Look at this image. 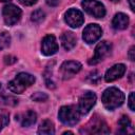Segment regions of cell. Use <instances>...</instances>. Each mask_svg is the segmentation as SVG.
Listing matches in <instances>:
<instances>
[{
	"label": "cell",
	"instance_id": "11",
	"mask_svg": "<svg viewBox=\"0 0 135 135\" xmlns=\"http://www.w3.org/2000/svg\"><path fill=\"white\" fill-rule=\"evenodd\" d=\"M58 51V44L54 35H46L41 42V52L45 56H52Z\"/></svg>",
	"mask_w": 135,
	"mask_h": 135
},
{
	"label": "cell",
	"instance_id": "3",
	"mask_svg": "<svg viewBox=\"0 0 135 135\" xmlns=\"http://www.w3.org/2000/svg\"><path fill=\"white\" fill-rule=\"evenodd\" d=\"M79 111L75 107L64 105L61 107L58 113L59 120L65 126H74L79 121Z\"/></svg>",
	"mask_w": 135,
	"mask_h": 135
},
{
	"label": "cell",
	"instance_id": "24",
	"mask_svg": "<svg viewBox=\"0 0 135 135\" xmlns=\"http://www.w3.org/2000/svg\"><path fill=\"white\" fill-rule=\"evenodd\" d=\"M89 79H90L93 83H96V82H98V80L100 79V76H99V74H98L96 71H94L93 73H91V74L89 75Z\"/></svg>",
	"mask_w": 135,
	"mask_h": 135
},
{
	"label": "cell",
	"instance_id": "20",
	"mask_svg": "<svg viewBox=\"0 0 135 135\" xmlns=\"http://www.w3.org/2000/svg\"><path fill=\"white\" fill-rule=\"evenodd\" d=\"M44 17H45V14L42 9H36L32 13L31 15V20L33 22H36V23H39L41 21L44 20Z\"/></svg>",
	"mask_w": 135,
	"mask_h": 135
},
{
	"label": "cell",
	"instance_id": "7",
	"mask_svg": "<svg viewBox=\"0 0 135 135\" xmlns=\"http://www.w3.org/2000/svg\"><path fill=\"white\" fill-rule=\"evenodd\" d=\"M96 102V95L93 92H85L81 95L79 98V103H78V111L80 114L84 115L90 112V110L93 108V105Z\"/></svg>",
	"mask_w": 135,
	"mask_h": 135
},
{
	"label": "cell",
	"instance_id": "5",
	"mask_svg": "<svg viewBox=\"0 0 135 135\" xmlns=\"http://www.w3.org/2000/svg\"><path fill=\"white\" fill-rule=\"evenodd\" d=\"M3 19L7 25H14L21 18V9L14 4H6L2 11Z\"/></svg>",
	"mask_w": 135,
	"mask_h": 135
},
{
	"label": "cell",
	"instance_id": "26",
	"mask_svg": "<svg viewBox=\"0 0 135 135\" xmlns=\"http://www.w3.org/2000/svg\"><path fill=\"white\" fill-rule=\"evenodd\" d=\"M129 108L131 111L135 110V101H134V92H131L129 96Z\"/></svg>",
	"mask_w": 135,
	"mask_h": 135
},
{
	"label": "cell",
	"instance_id": "4",
	"mask_svg": "<svg viewBox=\"0 0 135 135\" xmlns=\"http://www.w3.org/2000/svg\"><path fill=\"white\" fill-rule=\"evenodd\" d=\"M81 5L84 8V11L93 17L102 18L105 15L104 5L97 0H83L81 2Z\"/></svg>",
	"mask_w": 135,
	"mask_h": 135
},
{
	"label": "cell",
	"instance_id": "31",
	"mask_svg": "<svg viewBox=\"0 0 135 135\" xmlns=\"http://www.w3.org/2000/svg\"><path fill=\"white\" fill-rule=\"evenodd\" d=\"M11 0H0V2H9Z\"/></svg>",
	"mask_w": 135,
	"mask_h": 135
},
{
	"label": "cell",
	"instance_id": "33",
	"mask_svg": "<svg viewBox=\"0 0 135 135\" xmlns=\"http://www.w3.org/2000/svg\"><path fill=\"white\" fill-rule=\"evenodd\" d=\"M1 91H2V84L0 83V92H1Z\"/></svg>",
	"mask_w": 135,
	"mask_h": 135
},
{
	"label": "cell",
	"instance_id": "12",
	"mask_svg": "<svg viewBox=\"0 0 135 135\" xmlns=\"http://www.w3.org/2000/svg\"><path fill=\"white\" fill-rule=\"evenodd\" d=\"M126 72V66L124 64L122 63H118V64H115L113 65L112 68H110L107 72H105V75H104V80L107 82H111V81H114L120 77H122V75L124 74Z\"/></svg>",
	"mask_w": 135,
	"mask_h": 135
},
{
	"label": "cell",
	"instance_id": "9",
	"mask_svg": "<svg viewBox=\"0 0 135 135\" xmlns=\"http://www.w3.org/2000/svg\"><path fill=\"white\" fill-rule=\"evenodd\" d=\"M64 20L68 23V25H70L73 28H76V27H79L80 25H82L84 18L80 11H78L76 8H71L65 13Z\"/></svg>",
	"mask_w": 135,
	"mask_h": 135
},
{
	"label": "cell",
	"instance_id": "30",
	"mask_svg": "<svg viewBox=\"0 0 135 135\" xmlns=\"http://www.w3.org/2000/svg\"><path fill=\"white\" fill-rule=\"evenodd\" d=\"M129 3H130L131 11H132V12H134V11H135V6H134V0H129Z\"/></svg>",
	"mask_w": 135,
	"mask_h": 135
},
{
	"label": "cell",
	"instance_id": "25",
	"mask_svg": "<svg viewBox=\"0 0 135 135\" xmlns=\"http://www.w3.org/2000/svg\"><path fill=\"white\" fill-rule=\"evenodd\" d=\"M17 61V57H15V56H12V55H8V56H5L4 57V62H5V64H13V63H15Z\"/></svg>",
	"mask_w": 135,
	"mask_h": 135
},
{
	"label": "cell",
	"instance_id": "28",
	"mask_svg": "<svg viewBox=\"0 0 135 135\" xmlns=\"http://www.w3.org/2000/svg\"><path fill=\"white\" fill-rule=\"evenodd\" d=\"M134 50H135V47L132 46V47L130 49V51H129V58H130L132 61L135 60V56H134V52H135V51H134Z\"/></svg>",
	"mask_w": 135,
	"mask_h": 135
},
{
	"label": "cell",
	"instance_id": "29",
	"mask_svg": "<svg viewBox=\"0 0 135 135\" xmlns=\"http://www.w3.org/2000/svg\"><path fill=\"white\" fill-rule=\"evenodd\" d=\"M45 1L50 6H57L59 3V0H45Z\"/></svg>",
	"mask_w": 135,
	"mask_h": 135
},
{
	"label": "cell",
	"instance_id": "13",
	"mask_svg": "<svg viewBox=\"0 0 135 135\" xmlns=\"http://www.w3.org/2000/svg\"><path fill=\"white\" fill-rule=\"evenodd\" d=\"M129 17L123 13H117L112 21V25L115 30H124L128 27Z\"/></svg>",
	"mask_w": 135,
	"mask_h": 135
},
{
	"label": "cell",
	"instance_id": "15",
	"mask_svg": "<svg viewBox=\"0 0 135 135\" xmlns=\"http://www.w3.org/2000/svg\"><path fill=\"white\" fill-rule=\"evenodd\" d=\"M19 119H20V122H21L22 127H31V126H33L36 122L37 114L34 111H27Z\"/></svg>",
	"mask_w": 135,
	"mask_h": 135
},
{
	"label": "cell",
	"instance_id": "8",
	"mask_svg": "<svg viewBox=\"0 0 135 135\" xmlns=\"http://www.w3.org/2000/svg\"><path fill=\"white\" fill-rule=\"evenodd\" d=\"M101 35H102V31L98 24H89L83 30L82 38L86 43L91 44V43L96 42L101 37Z\"/></svg>",
	"mask_w": 135,
	"mask_h": 135
},
{
	"label": "cell",
	"instance_id": "1",
	"mask_svg": "<svg viewBox=\"0 0 135 135\" xmlns=\"http://www.w3.org/2000/svg\"><path fill=\"white\" fill-rule=\"evenodd\" d=\"M101 101L105 109L114 110L123 103L124 95L117 88H109L102 93Z\"/></svg>",
	"mask_w": 135,
	"mask_h": 135
},
{
	"label": "cell",
	"instance_id": "18",
	"mask_svg": "<svg viewBox=\"0 0 135 135\" xmlns=\"http://www.w3.org/2000/svg\"><path fill=\"white\" fill-rule=\"evenodd\" d=\"M118 126H119V133L126 134L128 132V129L131 127V121H130L129 117L122 116L118 121Z\"/></svg>",
	"mask_w": 135,
	"mask_h": 135
},
{
	"label": "cell",
	"instance_id": "10",
	"mask_svg": "<svg viewBox=\"0 0 135 135\" xmlns=\"http://www.w3.org/2000/svg\"><path fill=\"white\" fill-rule=\"evenodd\" d=\"M81 70V63L78 61H64L60 66V74L63 79L73 77Z\"/></svg>",
	"mask_w": 135,
	"mask_h": 135
},
{
	"label": "cell",
	"instance_id": "17",
	"mask_svg": "<svg viewBox=\"0 0 135 135\" xmlns=\"http://www.w3.org/2000/svg\"><path fill=\"white\" fill-rule=\"evenodd\" d=\"M90 133H94V134H107L110 133V130L108 129L107 124L103 121H96L93 122V126L90 127Z\"/></svg>",
	"mask_w": 135,
	"mask_h": 135
},
{
	"label": "cell",
	"instance_id": "19",
	"mask_svg": "<svg viewBox=\"0 0 135 135\" xmlns=\"http://www.w3.org/2000/svg\"><path fill=\"white\" fill-rule=\"evenodd\" d=\"M11 44V36L7 32L0 33V50H4L8 47Z\"/></svg>",
	"mask_w": 135,
	"mask_h": 135
},
{
	"label": "cell",
	"instance_id": "21",
	"mask_svg": "<svg viewBox=\"0 0 135 135\" xmlns=\"http://www.w3.org/2000/svg\"><path fill=\"white\" fill-rule=\"evenodd\" d=\"M0 104L14 107V105L18 104V99L13 97V96H1L0 97Z\"/></svg>",
	"mask_w": 135,
	"mask_h": 135
},
{
	"label": "cell",
	"instance_id": "16",
	"mask_svg": "<svg viewBox=\"0 0 135 135\" xmlns=\"http://www.w3.org/2000/svg\"><path fill=\"white\" fill-rule=\"evenodd\" d=\"M38 133L40 135H53L55 133V128L53 122L49 119L43 120L38 128Z\"/></svg>",
	"mask_w": 135,
	"mask_h": 135
},
{
	"label": "cell",
	"instance_id": "2",
	"mask_svg": "<svg viewBox=\"0 0 135 135\" xmlns=\"http://www.w3.org/2000/svg\"><path fill=\"white\" fill-rule=\"evenodd\" d=\"M35 82V77L28 73H19L15 79L8 82V89L16 94H21L25 89Z\"/></svg>",
	"mask_w": 135,
	"mask_h": 135
},
{
	"label": "cell",
	"instance_id": "14",
	"mask_svg": "<svg viewBox=\"0 0 135 135\" xmlns=\"http://www.w3.org/2000/svg\"><path fill=\"white\" fill-rule=\"evenodd\" d=\"M76 42H77V38L75 36L74 33L72 32H64L61 36V43H62V46L70 51L72 50L75 45H76Z\"/></svg>",
	"mask_w": 135,
	"mask_h": 135
},
{
	"label": "cell",
	"instance_id": "27",
	"mask_svg": "<svg viewBox=\"0 0 135 135\" xmlns=\"http://www.w3.org/2000/svg\"><path fill=\"white\" fill-rule=\"evenodd\" d=\"M21 4H23V5H33V4H35L36 2H37V0H18Z\"/></svg>",
	"mask_w": 135,
	"mask_h": 135
},
{
	"label": "cell",
	"instance_id": "32",
	"mask_svg": "<svg viewBox=\"0 0 135 135\" xmlns=\"http://www.w3.org/2000/svg\"><path fill=\"white\" fill-rule=\"evenodd\" d=\"M111 1H112V2H119L120 0H111Z\"/></svg>",
	"mask_w": 135,
	"mask_h": 135
},
{
	"label": "cell",
	"instance_id": "22",
	"mask_svg": "<svg viewBox=\"0 0 135 135\" xmlns=\"http://www.w3.org/2000/svg\"><path fill=\"white\" fill-rule=\"evenodd\" d=\"M9 121V115L6 111L0 110V131L8 123Z\"/></svg>",
	"mask_w": 135,
	"mask_h": 135
},
{
	"label": "cell",
	"instance_id": "6",
	"mask_svg": "<svg viewBox=\"0 0 135 135\" xmlns=\"http://www.w3.org/2000/svg\"><path fill=\"white\" fill-rule=\"evenodd\" d=\"M111 50H112V45L108 41H101V42H99L97 44L96 49H95L94 56L89 60V63L90 64H97L98 62H100L101 60H103L111 53Z\"/></svg>",
	"mask_w": 135,
	"mask_h": 135
},
{
	"label": "cell",
	"instance_id": "23",
	"mask_svg": "<svg viewBox=\"0 0 135 135\" xmlns=\"http://www.w3.org/2000/svg\"><path fill=\"white\" fill-rule=\"evenodd\" d=\"M31 98H32L34 101H37V102H43V101L47 100L49 96H47V94H45V93H42V92H36V93H34V94L31 96Z\"/></svg>",
	"mask_w": 135,
	"mask_h": 135
}]
</instances>
